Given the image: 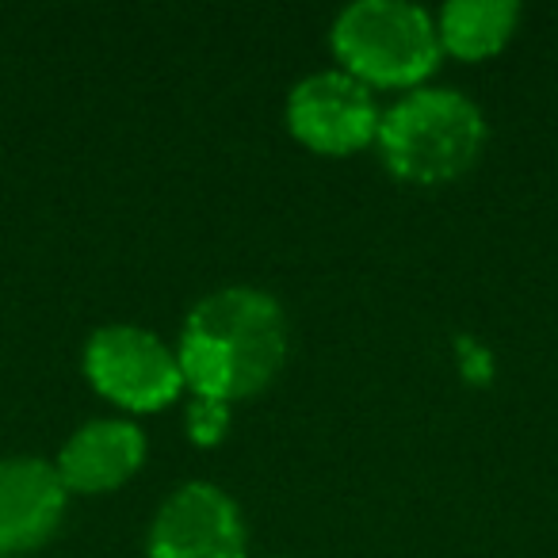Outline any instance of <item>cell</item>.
Listing matches in <instances>:
<instances>
[{"instance_id": "11", "label": "cell", "mask_w": 558, "mask_h": 558, "mask_svg": "<svg viewBox=\"0 0 558 558\" xmlns=\"http://www.w3.org/2000/svg\"><path fill=\"white\" fill-rule=\"evenodd\" d=\"M0 558H4V555H0Z\"/></svg>"}, {"instance_id": "10", "label": "cell", "mask_w": 558, "mask_h": 558, "mask_svg": "<svg viewBox=\"0 0 558 558\" xmlns=\"http://www.w3.org/2000/svg\"><path fill=\"white\" fill-rule=\"evenodd\" d=\"M230 421H233V405L215 402V398L192 395V402H187V410H184L187 436H192V444H199V448L222 444L226 433H230Z\"/></svg>"}, {"instance_id": "3", "label": "cell", "mask_w": 558, "mask_h": 558, "mask_svg": "<svg viewBox=\"0 0 558 558\" xmlns=\"http://www.w3.org/2000/svg\"><path fill=\"white\" fill-rule=\"evenodd\" d=\"M337 70L352 73L367 88H410L428 85L440 65V32L436 16L413 0H356L337 12L329 27Z\"/></svg>"}, {"instance_id": "4", "label": "cell", "mask_w": 558, "mask_h": 558, "mask_svg": "<svg viewBox=\"0 0 558 558\" xmlns=\"http://www.w3.org/2000/svg\"><path fill=\"white\" fill-rule=\"evenodd\" d=\"M88 387L126 413H154L184 395L177 349L161 341L154 329L134 322H111L88 333L81 352Z\"/></svg>"}, {"instance_id": "9", "label": "cell", "mask_w": 558, "mask_h": 558, "mask_svg": "<svg viewBox=\"0 0 558 558\" xmlns=\"http://www.w3.org/2000/svg\"><path fill=\"white\" fill-rule=\"evenodd\" d=\"M520 9L512 0H448L436 12L440 50L463 62H486L501 54L517 35Z\"/></svg>"}, {"instance_id": "2", "label": "cell", "mask_w": 558, "mask_h": 558, "mask_svg": "<svg viewBox=\"0 0 558 558\" xmlns=\"http://www.w3.org/2000/svg\"><path fill=\"white\" fill-rule=\"evenodd\" d=\"M375 146L398 180L440 187L478 161L486 146V116L459 88L421 85L383 111Z\"/></svg>"}, {"instance_id": "6", "label": "cell", "mask_w": 558, "mask_h": 558, "mask_svg": "<svg viewBox=\"0 0 558 558\" xmlns=\"http://www.w3.org/2000/svg\"><path fill=\"white\" fill-rule=\"evenodd\" d=\"M149 558H248L238 501L218 482L187 478L157 505L146 535Z\"/></svg>"}, {"instance_id": "5", "label": "cell", "mask_w": 558, "mask_h": 558, "mask_svg": "<svg viewBox=\"0 0 558 558\" xmlns=\"http://www.w3.org/2000/svg\"><path fill=\"white\" fill-rule=\"evenodd\" d=\"M283 119L295 142H303L311 154L349 157L379 138L383 108L364 81L333 65V70L306 73L303 81H295Z\"/></svg>"}, {"instance_id": "1", "label": "cell", "mask_w": 558, "mask_h": 558, "mask_svg": "<svg viewBox=\"0 0 558 558\" xmlns=\"http://www.w3.org/2000/svg\"><path fill=\"white\" fill-rule=\"evenodd\" d=\"M291 349L288 314L276 295L230 283L187 311L177 341L184 387L195 398L238 405L271 387Z\"/></svg>"}, {"instance_id": "7", "label": "cell", "mask_w": 558, "mask_h": 558, "mask_svg": "<svg viewBox=\"0 0 558 558\" xmlns=\"http://www.w3.org/2000/svg\"><path fill=\"white\" fill-rule=\"evenodd\" d=\"M70 489L50 459H0V555L16 558L39 550L62 527Z\"/></svg>"}, {"instance_id": "8", "label": "cell", "mask_w": 558, "mask_h": 558, "mask_svg": "<svg viewBox=\"0 0 558 558\" xmlns=\"http://www.w3.org/2000/svg\"><path fill=\"white\" fill-rule=\"evenodd\" d=\"M146 448V433L131 417H96L62 444L54 466L70 494H111L138 474Z\"/></svg>"}]
</instances>
